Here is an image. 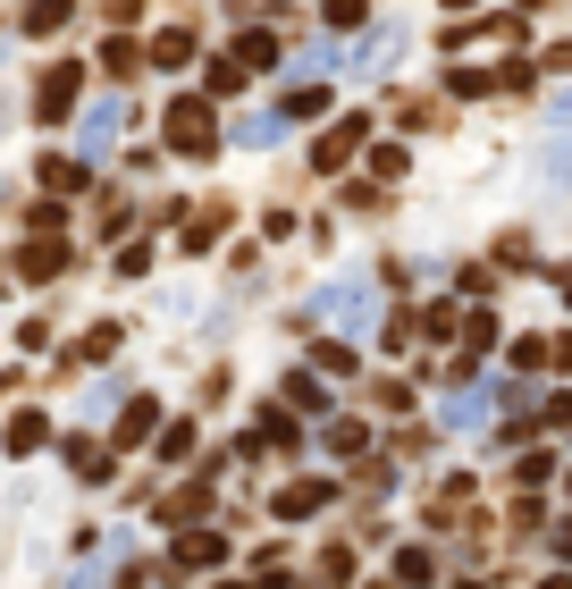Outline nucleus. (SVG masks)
Here are the masks:
<instances>
[{
  "instance_id": "obj_1",
  "label": "nucleus",
  "mask_w": 572,
  "mask_h": 589,
  "mask_svg": "<svg viewBox=\"0 0 572 589\" xmlns=\"http://www.w3.org/2000/svg\"><path fill=\"white\" fill-rule=\"evenodd\" d=\"M169 144H177L186 160H203L210 144H219V110H210L203 94H177V101H169Z\"/></svg>"
},
{
  "instance_id": "obj_2",
  "label": "nucleus",
  "mask_w": 572,
  "mask_h": 589,
  "mask_svg": "<svg viewBox=\"0 0 572 589\" xmlns=\"http://www.w3.org/2000/svg\"><path fill=\"white\" fill-rule=\"evenodd\" d=\"M77 85H85V68H77V59H59L51 77H42V94H34V118H42V127L77 110Z\"/></svg>"
},
{
  "instance_id": "obj_3",
  "label": "nucleus",
  "mask_w": 572,
  "mask_h": 589,
  "mask_svg": "<svg viewBox=\"0 0 572 589\" xmlns=\"http://www.w3.org/2000/svg\"><path fill=\"white\" fill-rule=\"evenodd\" d=\"M328 321L371 328V321H379V295H371V286H328Z\"/></svg>"
},
{
  "instance_id": "obj_4",
  "label": "nucleus",
  "mask_w": 572,
  "mask_h": 589,
  "mask_svg": "<svg viewBox=\"0 0 572 589\" xmlns=\"http://www.w3.org/2000/svg\"><path fill=\"white\" fill-rule=\"evenodd\" d=\"M210 565H228V539L219 531H186L177 539V572H210Z\"/></svg>"
},
{
  "instance_id": "obj_5",
  "label": "nucleus",
  "mask_w": 572,
  "mask_h": 589,
  "mask_svg": "<svg viewBox=\"0 0 572 589\" xmlns=\"http://www.w3.org/2000/svg\"><path fill=\"white\" fill-rule=\"evenodd\" d=\"M363 153V118H345V127L320 135V153H312V169H345V160Z\"/></svg>"
},
{
  "instance_id": "obj_6",
  "label": "nucleus",
  "mask_w": 572,
  "mask_h": 589,
  "mask_svg": "<svg viewBox=\"0 0 572 589\" xmlns=\"http://www.w3.org/2000/svg\"><path fill=\"white\" fill-rule=\"evenodd\" d=\"M328 497H337V489H328V480H295V489H286V497H269V505H278L286 522H312V513H320Z\"/></svg>"
},
{
  "instance_id": "obj_7",
  "label": "nucleus",
  "mask_w": 572,
  "mask_h": 589,
  "mask_svg": "<svg viewBox=\"0 0 572 589\" xmlns=\"http://www.w3.org/2000/svg\"><path fill=\"white\" fill-rule=\"evenodd\" d=\"M118 118H127V101H118V94L101 101L93 118H85V160H101V153H110V135H118Z\"/></svg>"
},
{
  "instance_id": "obj_8",
  "label": "nucleus",
  "mask_w": 572,
  "mask_h": 589,
  "mask_svg": "<svg viewBox=\"0 0 572 589\" xmlns=\"http://www.w3.org/2000/svg\"><path fill=\"white\" fill-rule=\"evenodd\" d=\"M18 269L26 278H59V269H68V245H59V236H34V245L18 253Z\"/></svg>"
},
{
  "instance_id": "obj_9",
  "label": "nucleus",
  "mask_w": 572,
  "mask_h": 589,
  "mask_svg": "<svg viewBox=\"0 0 572 589\" xmlns=\"http://www.w3.org/2000/svg\"><path fill=\"white\" fill-rule=\"evenodd\" d=\"M320 110H328V94H320V85H295V94L278 101V118H286V127H304V118H320Z\"/></svg>"
},
{
  "instance_id": "obj_10",
  "label": "nucleus",
  "mask_w": 572,
  "mask_h": 589,
  "mask_svg": "<svg viewBox=\"0 0 572 589\" xmlns=\"http://www.w3.org/2000/svg\"><path fill=\"white\" fill-rule=\"evenodd\" d=\"M85 169H93V160H68V153H51V160H42V186H51V194H77V186H85Z\"/></svg>"
},
{
  "instance_id": "obj_11",
  "label": "nucleus",
  "mask_w": 572,
  "mask_h": 589,
  "mask_svg": "<svg viewBox=\"0 0 572 589\" xmlns=\"http://www.w3.org/2000/svg\"><path fill=\"white\" fill-rule=\"evenodd\" d=\"M186 59H194V35H186V26L152 35V68H186Z\"/></svg>"
},
{
  "instance_id": "obj_12",
  "label": "nucleus",
  "mask_w": 572,
  "mask_h": 589,
  "mask_svg": "<svg viewBox=\"0 0 572 589\" xmlns=\"http://www.w3.org/2000/svg\"><path fill=\"white\" fill-rule=\"evenodd\" d=\"M152 430H160V404H127V421H118V446H144Z\"/></svg>"
},
{
  "instance_id": "obj_13",
  "label": "nucleus",
  "mask_w": 572,
  "mask_h": 589,
  "mask_svg": "<svg viewBox=\"0 0 572 589\" xmlns=\"http://www.w3.org/2000/svg\"><path fill=\"white\" fill-rule=\"evenodd\" d=\"M0 446H9V455H34L42 446V413H18L9 430H0Z\"/></svg>"
},
{
  "instance_id": "obj_14",
  "label": "nucleus",
  "mask_w": 572,
  "mask_h": 589,
  "mask_svg": "<svg viewBox=\"0 0 572 589\" xmlns=\"http://www.w3.org/2000/svg\"><path fill=\"white\" fill-rule=\"evenodd\" d=\"M68 26V0H26V35H59Z\"/></svg>"
},
{
  "instance_id": "obj_15",
  "label": "nucleus",
  "mask_w": 572,
  "mask_h": 589,
  "mask_svg": "<svg viewBox=\"0 0 572 589\" xmlns=\"http://www.w3.org/2000/svg\"><path fill=\"white\" fill-rule=\"evenodd\" d=\"M236 59H245V68H269V59H278V35H262V26H253V35L236 42Z\"/></svg>"
},
{
  "instance_id": "obj_16",
  "label": "nucleus",
  "mask_w": 572,
  "mask_h": 589,
  "mask_svg": "<svg viewBox=\"0 0 572 589\" xmlns=\"http://www.w3.org/2000/svg\"><path fill=\"white\" fill-rule=\"evenodd\" d=\"M430 572H438V565H430V548H404V556H396V581H413V589H430Z\"/></svg>"
},
{
  "instance_id": "obj_17",
  "label": "nucleus",
  "mask_w": 572,
  "mask_h": 589,
  "mask_svg": "<svg viewBox=\"0 0 572 589\" xmlns=\"http://www.w3.org/2000/svg\"><path fill=\"white\" fill-rule=\"evenodd\" d=\"M236 85H245V59H210V94L228 101V94H236Z\"/></svg>"
},
{
  "instance_id": "obj_18",
  "label": "nucleus",
  "mask_w": 572,
  "mask_h": 589,
  "mask_svg": "<svg viewBox=\"0 0 572 589\" xmlns=\"http://www.w3.org/2000/svg\"><path fill=\"white\" fill-rule=\"evenodd\" d=\"M328 446H337V455H363V421H354V413L328 421Z\"/></svg>"
},
{
  "instance_id": "obj_19",
  "label": "nucleus",
  "mask_w": 572,
  "mask_h": 589,
  "mask_svg": "<svg viewBox=\"0 0 572 589\" xmlns=\"http://www.w3.org/2000/svg\"><path fill=\"white\" fill-rule=\"evenodd\" d=\"M26 228H34V236H59V228H68V210H59V203H34V210H26Z\"/></svg>"
},
{
  "instance_id": "obj_20",
  "label": "nucleus",
  "mask_w": 572,
  "mask_h": 589,
  "mask_svg": "<svg viewBox=\"0 0 572 589\" xmlns=\"http://www.w3.org/2000/svg\"><path fill=\"white\" fill-rule=\"evenodd\" d=\"M363 9H371V0H320V18H328V26H363Z\"/></svg>"
},
{
  "instance_id": "obj_21",
  "label": "nucleus",
  "mask_w": 572,
  "mask_h": 589,
  "mask_svg": "<svg viewBox=\"0 0 572 589\" xmlns=\"http://www.w3.org/2000/svg\"><path fill=\"white\" fill-rule=\"evenodd\" d=\"M446 9H472V0H446Z\"/></svg>"
},
{
  "instance_id": "obj_22",
  "label": "nucleus",
  "mask_w": 572,
  "mask_h": 589,
  "mask_svg": "<svg viewBox=\"0 0 572 589\" xmlns=\"http://www.w3.org/2000/svg\"><path fill=\"white\" fill-rule=\"evenodd\" d=\"M548 589H572V581H548Z\"/></svg>"
},
{
  "instance_id": "obj_23",
  "label": "nucleus",
  "mask_w": 572,
  "mask_h": 589,
  "mask_svg": "<svg viewBox=\"0 0 572 589\" xmlns=\"http://www.w3.org/2000/svg\"><path fill=\"white\" fill-rule=\"evenodd\" d=\"M564 295H572V278H564Z\"/></svg>"
}]
</instances>
